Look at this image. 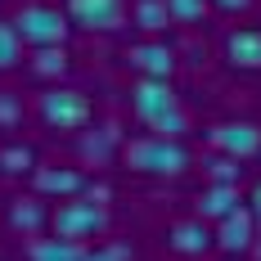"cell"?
<instances>
[{"mask_svg":"<svg viewBox=\"0 0 261 261\" xmlns=\"http://www.w3.org/2000/svg\"><path fill=\"white\" fill-rule=\"evenodd\" d=\"M130 113H135L149 130L167 135V140H180L185 126H189V117H185L171 81H158V77H140L135 81V90H130Z\"/></svg>","mask_w":261,"mask_h":261,"instance_id":"cell-1","label":"cell"},{"mask_svg":"<svg viewBox=\"0 0 261 261\" xmlns=\"http://www.w3.org/2000/svg\"><path fill=\"white\" fill-rule=\"evenodd\" d=\"M126 167L144 171V176H180L189 167V149L180 140H167V135H140V140H126Z\"/></svg>","mask_w":261,"mask_h":261,"instance_id":"cell-2","label":"cell"},{"mask_svg":"<svg viewBox=\"0 0 261 261\" xmlns=\"http://www.w3.org/2000/svg\"><path fill=\"white\" fill-rule=\"evenodd\" d=\"M14 32L23 36L27 45H36V50H50V45H63L68 41V14H59L54 5H23L18 14H14Z\"/></svg>","mask_w":261,"mask_h":261,"instance_id":"cell-3","label":"cell"},{"mask_svg":"<svg viewBox=\"0 0 261 261\" xmlns=\"http://www.w3.org/2000/svg\"><path fill=\"white\" fill-rule=\"evenodd\" d=\"M108 225V212L95 203V198H77V203H59V212L50 216V230L59 239H90V234H99Z\"/></svg>","mask_w":261,"mask_h":261,"instance_id":"cell-4","label":"cell"},{"mask_svg":"<svg viewBox=\"0 0 261 261\" xmlns=\"http://www.w3.org/2000/svg\"><path fill=\"white\" fill-rule=\"evenodd\" d=\"M41 117L59 130H77L90 122V99L81 90H68V86H54L41 95Z\"/></svg>","mask_w":261,"mask_h":261,"instance_id":"cell-5","label":"cell"},{"mask_svg":"<svg viewBox=\"0 0 261 261\" xmlns=\"http://www.w3.org/2000/svg\"><path fill=\"white\" fill-rule=\"evenodd\" d=\"M207 140L225 158H234V162L261 153V126H257V122H216V126L207 130Z\"/></svg>","mask_w":261,"mask_h":261,"instance_id":"cell-6","label":"cell"},{"mask_svg":"<svg viewBox=\"0 0 261 261\" xmlns=\"http://www.w3.org/2000/svg\"><path fill=\"white\" fill-rule=\"evenodd\" d=\"M252 239H257V216H252V207H234L230 216L216 221V243L225 252H248Z\"/></svg>","mask_w":261,"mask_h":261,"instance_id":"cell-7","label":"cell"},{"mask_svg":"<svg viewBox=\"0 0 261 261\" xmlns=\"http://www.w3.org/2000/svg\"><path fill=\"white\" fill-rule=\"evenodd\" d=\"M126 5L122 0H68V18L81 27H95V32H108V27L122 23Z\"/></svg>","mask_w":261,"mask_h":261,"instance_id":"cell-8","label":"cell"},{"mask_svg":"<svg viewBox=\"0 0 261 261\" xmlns=\"http://www.w3.org/2000/svg\"><path fill=\"white\" fill-rule=\"evenodd\" d=\"M126 59H130V68L140 77H158V81H167L171 68H176V54H171V45H162V41H140V45H130Z\"/></svg>","mask_w":261,"mask_h":261,"instance_id":"cell-9","label":"cell"},{"mask_svg":"<svg viewBox=\"0 0 261 261\" xmlns=\"http://www.w3.org/2000/svg\"><path fill=\"white\" fill-rule=\"evenodd\" d=\"M212 243H216V230H207L203 216H198V221H180V225H171V234H167V248L180 252V257H203Z\"/></svg>","mask_w":261,"mask_h":261,"instance_id":"cell-10","label":"cell"},{"mask_svg":"<svg viewBox=\"0 0 261 261\" xmlns=\"http://www.w3.org/2000/svg\"><path fill=\"white\" fill-rule=\"evenodd\" d=\"M225 59L243 72H261V27H234L225 36Z\"/></svg>","mask_w":261,"mask_h":261,"instance_id":"cell-11","label":"cell"},{"mask_svg":"<svg viewBox=\"0 0 261 261\" xmlns=\"http://www.w3.org/2000/svg\"><path fill=\"white\" fill-rule=\"evenodd\" d=\"M32 185H36L41 194H59V198H72V194H86V189H90L86 176L72 171V167H36V171H32Z\"/></svg>","mask_w":261,"mask_h":261,"instance_id":"cell-12","label":"cell"},{"mask_svg":"<svg viewBox=\"0 0 261 261\" xmlns=\"http://www.w3.org/2000/svg\"><path fill=\"white\" fill-rule=\"evenodd\" d=\"M239 207V185H225V180H212L203 194H198V216L207 221H221Z\"/></svg>","mask_w":261,"mask_h":261,"instance_id":"cell-13","label":"cell"},{"mask_svg":"<svg viewBox=\"0 0 261 261\" xmlns=\"http://www.w3.org/2000/svg\"><path fill=\"white\" fill-rule=\"evenodd\" d=\"M27 261H86V248L77 239H32L27 248Z\"/></svg>","mask_w":261,"mask_h":261,"instance_id":"cell-14","label":"cell"},{"mask_svg":"<svg viewBox=\"0 0 261 261\" xmlns=\"http://www.w3.org/2000/svg\"><path fill=\"white\" fill-rule=\"evenodd\" d=\"M130 18L144 27V32H162L171 14H167V0H135V14Z\"/></svg>","mask_w":261,"mask_h":261,"instance_id":"cell-15","label":"cell"},{"mask_svg":"<svg viewBox=\"0 0 261 261\" xmlns=\"http://www.w3.org/2000/svg\"><path fill=\"white\" fill-rule=\"evenodd\" d=\"M23 59V36L14 32V23H0V72H9Z\"/></svg>","mask_w":261,"mask_h":261,"instance_id":"cell-16","label":"cell"},{"mask_svg":"<svg viewBox=\"0 0 261 261\" xmlns=\"http://www.w3.org/2000/svg\"><path fill=\"white\" fill-rule=\"evenodd\" d=\"M36 72H45V77H63V72H68V54H63V45L36 50Z\"/></svg>","mask_w":261,"mask_h":261,"instance_id":"cell-17","label":"cell"},{"mask_svg":"<svg viewBox=\"0 0 261 261\" xmlns=\"http://www.w3.org/2000/svg\"><path fill=\"white\" fill-rule=\"evenodd\" d=\"M167 14L176 23H198L207 14V0H167Z\"/></svg>","mask_w":261,"mask_h":261,"instance_id":"cell-18","label":"cell"},{"mask_svg":"<svg viewBox=\"0 0 261 261\" xmlns=\"http://www.w3.org/2000/svg\"><path fill=\"white\" fill-rule=\"evenodd\" d=\"M9 221H14V225H18V230H36V225H41V221H45V212L36 207V203H18V207L9 212Z\"/></svg>","mask_w":261,"mask_h":261,"instance_id":"cell-19","label":"cell"},{"mask_svg":"<svg viewBox=\"0 0 261 261\" xmlns=\"http://www.w3.org/2000/svg\"><path fill=\"white\" fill-rule=\"evenodd\" d=\"M0 167H5V171H32V149H18V144L5 149V153H0Z\"/></svg>","mask_w":261,"mask_h":261,"instance_id":"cell-20","label":"cell"},{"mask_svg":"<svg viewBox=\"0 0 261 261\" xmlns=\"http://www.w3.org/2000/svg\"><path fill=\"white\" fill-rule=\"evenodd\" d=\"M86 261H130V248L126 243H104V248L86 252Z\"/></svg>","mask_w":261,"mask_h":261,"instance_id":"cell-21","label":"cell"},{"mask_svg":"<svg viewBox=\"0 0 261 261\" xmlns=\"http://www.w3.org/2000/svg\"><path fill=\"white\" fill-rule=\"evenodd\" d=\"M239 171H243V167H239L234 158H216V162H212V180H225V185H234V176Z\"/></svg>","mask_w":261,"mask_h":261,"instance_id":"cell-22","label":"cell"},{"mask_svg":"<svg viewBox=\"0 0 261 261\" xmlns=\"http://www.w3.org/2000/svg\"><path fill=\"white\" fill-rule=\"evenodd\" d=\"M14 117H18V99L9 90H0V122H14Z\"/></svg>","mask_w":261,"mask_h":261,"instance_id":"cell-23","label":"cell"},{"mask_svg":"<svg viewBox=\"0 0 261 261\" xmlns=\"http://www.w3.org/2000/svg\"><path fill=\"white\" fill-rule=\"evenodd\" d=\"M216 9H230V14H239V9H248V0H212Z\"/></svg>","mask_w":261,"mask_h":261,"instance_id":"cell-24","label":"cell"},{"mask_svg":"<svg viewBox=\"0 0 261 261\" xmlns=\"http://www.w3.org/2000/svg\"><path fill=\"white\" fill-rule=\"evenodd\" d=\"M252 216H257V221H261V185H257V189H252Z\"/></svg>","mask_w":261,"mask_h":261,"instance_id":"cell-25","label":"cell"},{"mask_svg":"<svg viewBox=\"0 0 261 261\" xmlns=\"http://www.w3.org/2000/svg\"><path fill=\"white\" fill-rule=\"evenodd\" d=\"M252 248H257V252H261V239H252Z\"/></svg>","mask_w":261,"mask_h":261,"instance_id":"cell-26","label":"cell"}]
</instances>
